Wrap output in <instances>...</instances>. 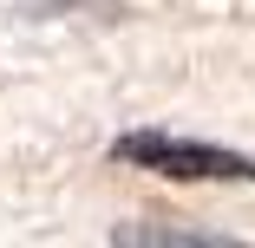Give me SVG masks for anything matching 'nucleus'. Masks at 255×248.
Masks as SVG:
<instances>
[{
	"mask_svg": "<svg viewBox=\"0 0 255 248\" xmlns=\"http://www.w3.org/2000/svg\"><path fill=\"white\" fill-rule=\"evenodd\" d=\"M112 242H144V248H216V235H196V229H137V222H125V229H112Z\"/></svg>",
	"mask_w": 255,
	"mask_h": 248,
	"instance_id": "2",
	"label": "nucleus"
},
{
	"mask_svg": "<svg viewBox=\"0 0 255 248\" xmlns=\"http://www.w3.org/2000/svg\"><path fill=\"white\" fill-rule=\"evenodd\" d=\"M112 157L137 164V170H157L170 183H255V157L223 151L210 137H183V131H125L112 144Z\"/></svg>",
	"mask_w": 255,
	"mask_h": 248,
	"instance_id": "1",
	"label": "nucleus"
}]
</instances>
